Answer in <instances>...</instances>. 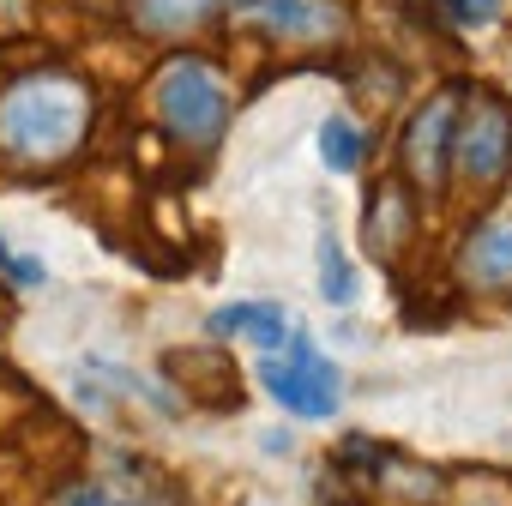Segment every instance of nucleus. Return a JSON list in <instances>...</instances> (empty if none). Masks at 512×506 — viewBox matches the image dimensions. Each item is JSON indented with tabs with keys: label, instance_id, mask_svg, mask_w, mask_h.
Returning a JSON list of instances; mask_svg holds the SVG:
<instances>
[{
	"label": "nucleus",
	"instance_id": "nucleus-10",
	"mask_svg": "<svg viewBox=\"0 0 512 506\" xmlns=\"http://www.w3.org/2000/svg\"><path fill=\"white\" fill-rule=\"evenodd\" d=\"M464 290H512V223H476L452 260Z\"/></svg>",
	"mask_w": 512,
	"mask_h": 506
},
{
	"label": "nucleus",
	"instance_id": "nucleus-3",
	"mask_svg": "<svg viewBox=\"0 0 512 506\" xmlns=\"http://www.w3.org/2000/svg\"><path fill=\"white\" fill-rule=\"evenodd\" d=\"M458 127H452V175L470 193H494L512 175V103L494 91H476L458 103Z\"/></svg>",
	"mask_w": 512,
	"mask_h": 506
},
{
	"label": "nucleus",
	"instance_id": "nucleus-9",
	"mask_svg": "<svg viewBox=\"0 0 512 506\" xmlns=\"http://www.w3.org/2000/svg\"><path fill=\"white\" fill-rule=\"evenodd\" d=\"M49 506H163V488L145 464L121 458L109 476H67Z\"/></svg>",
	"mask_w": 512,
	"mask_h": 506
},
{
	"label": "nucleus",
	"instance_id": "nucleus-1",
	"mask_svg": "<svg viewBox=\"0 0 512 506\" xmlns=\"http://www.w3.org/2000/svg\"><path fill=\"white\" fill-rule=\"evenodd\" d=\"M91 139V85L73 73H25L0 91V157L55 169Z\"/></svg>",
	"mask_w": 512,
	"mask_h": 506
},
{
	"label": "nucleus",
	"instance_id": "nucleus-15",
	"mask_svg": "<svg viewBox=\"0 0 512 506\" xmlns=\"http://www.w3.org/2000/svg\"><path fill=\"white\" fill-rule=\"evenodd\" d=\"M320 151H326V163H332L338 175H350V169H362V133H356V121H344V115H332V121L320 127Z\"/></svg>",
	"mask_w": 512,
	"mask_h": 506
},
{
	"label": "nucleus",
	"instance_id": "nucleus-12",
	"mask_svg": "<svg viewBox=\"0 0 512 506\" xmlns=\"http://www.w3.org/2000/svg\"><path fill=\"white\" fill-rule=\"evenodd\" d=\"M368 488H380L392 506H434V500H440V476H434L428 464L398 458V452H386V458H380V470H374V482H368Z\"/></svg>",
	"mask_w": 512,
	"mask_h": 506
},
{
	"label": "nucleus",
	"instance_id": "nucleus-7",
	"mask_svg": "<svg viewBox=\"0 0 512 506\" xmlns=\"http://www.w3.org/2000/svg\"><path fill=\"white\" fill-rule=\"evenodd\" d=\"M368 253L380 266H404L410 241L422 235V211H416V187L404 175H386L368 187Z\"/></svg>",
	"mask_w": 512,
	"mask_h": 506
},
{
	"label": "nucleus",
	"instance_id": "nucleus-16",
	"mask_svg": "<svg viewBox=\"0 0 512 506\" xmlns=\"http://www.w3.org/2000/svg\"><path fill=\"white\" fill-rule=\"evenodd\" d=\"M446 19L452 25H494L500 19V0H446Z\"/></svg>",
	"mask_w": 512,
	"mask_h": 506
},
{
	"label": "nucleus",
	"instance_id": "nucleus-6",
	"mask_svg": "<svg viewBox=\"0 0 512 506\" xmlns=\"http://www.w3.org/2000/svg\"><path fill=\"white\" fill-rule=\"evenodd\" d=\"M247 25L284 49H320L344 37V7H332V0H253Z\"/></svg>",
	"mask_w": 512,
	"mask_h": 506
},
{
	"label": "nucleus",
	"instance_id": "nucleus-11",
	"mask_svg": "<svg viewBox=\"0 0 512 506\" xmlns=\"http://www.w3.org/2000/svg\"><path fill=\"white\" fill-rule=\"evenodd\" d=\"M211 332H223V338H253L260 350H284L290 320H284V308H272V302H235V308H217V314H211Z\"/></svg>",
	"mask_w": 512,
	"mask_h": 506
},
{
	"label": "nucleus",
	"instance_id": "nucleus-5",
	"mask_svg": "<svg viewBox=\"0 0 512 506\" xmlns=\"http://www.w3.org/2000/svg\"><path fill=\"white\" fill-rule=\"evenodd\" d=\"M266 386H272V398H278L284 410H296V416L320 422V416H332V410H338L344 374H338V362H332V356H320L308 338H296V332H290V356H272V362H266Z\"/></svg>",
	"mask_w": 512,
	"mask_h": 506
},
{
	"label": "nucleus",
	"instance_id": "nucleus-18",
	"mask_svg": "<svg viewBox=\"0 0 512 506\" xmlns=\"http://www.w3.org/2000/svg\"><path fill=\"white\" fill-rule=\"evenodd\" d=\"M0 272H13L19 284H37V278H43V266H25L19 253H7V247H0Z\"/></svg>",
	"mask_w": 512,
	"mask_h": 506
},
{
	"label": "nucleus",
	"instance_id": "nucleus-17",
	"mask_svg": "<svg viewBox=\"0 0 512 506\" xmlns=\"http://www.w3.org/2000/svg\"><path fill=\"white\" fill-rule=\"evenodd\" d=\"M356 500H362V494H350V488H344V470L332 464V476L320 482V506H356Z\"/></svg>",
	"mask_w": 512,
	"mask_h": 506
},
{
	"label": "nucleus",
	"instance_id": "nucleus-4",
	"mask_svg": "<svg viewBox=\"0 0 512 506\" xmlns=\"http://www.w3.org/2000/svg\"><path fill=\"white\" fill-rule=\"evenodd\" d=\"M458 103H464V91L458 85H446V91H434L410 121H404V139H398V175L410 181V187H422V193H440L446 187V175H452V127H458Z\"/></svg>",
	"mask_w": 512,
	"mask_h": 506
},
{
	"label": "nucleus",
	"instance_id": "nucleus-2",
	"mask_svg": "<svg viewBox=\"0 0 512 506\" xmlns=\"http://www.w3.org/2000/svg\"><path fill=\"white\" fill-rule=\"evenodd\" d=\"M151 109H157V127L187 151H211L229 127V97L205 61H169L157 73Z\"/></svg>",
	"mask_w": 512,
	"mask_h": 506
},
{
	"label": "nucleus",
	"instance_id": "nucleus-13",
	"mask_svg": "<svg viewBox=\"0 0 512 506\" xmlns=\"http://www.w3.org/2000/svg\"><path fill=\"white\" fill-rule=\"evenodd\" d=\"M223 0H133V25L151 37H175L187 25H205Z\"/></svg>",
	"mask_w": 512,
	"mask_h": 506
},
{
	"label": "nucleus",
	"instance_id": "nucleus-14",
	"mask_svg": "<svg viewBox=\"0 0 512 506\" xmlns=\"http://www.w3.org/2000/svg\"><path fill=\"white\" fill-rule=\"evenodd\" d=\"M320 290H326V302H356V272H350V260L338 253V235L326 229L320 235Z\"/></svg>",
	"mask_w": 512,
	"mask_h": 506
},
{
	"label": "nucleus",
	"instance_id": "nucleus-8",
	"mask_svg": "<svg viewBox=\"0 0 512 506\" xmlns=\"http://www.w3.org/2000/svg\"><path fill=\"white\" fill-rule=\"evenodd\" d=\"M163 374L181 386V398H193L205 410H241V374L223 350H169Z\"/></svg>",
	"mask_w": 512,
	"mask_h": 506
}]
</instances>
